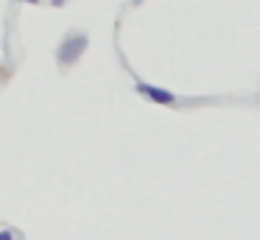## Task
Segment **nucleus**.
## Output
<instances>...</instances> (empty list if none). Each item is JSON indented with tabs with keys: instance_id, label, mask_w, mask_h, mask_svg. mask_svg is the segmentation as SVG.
<instances>
[{
	"instance_id": "nucleus-4",
	"label": "nucleus",
	"mask_w": 260,
	"mask_h": 240,
	"mask_svg": "<svg viewBox=\"0 0 260 240\" xmlns=\"http://www.w3.org/2000/svg\"><path fill=\"white\" fill-rule=\"evenodd\" d=\"M28 3H37V0H28Z\"/></svg>"
},
{
	"instance_id": "nucleus-1",
	"label": "nucleus",
	"mask_w": 260,
	"mask_h": 240,
	"mask_svg": "<svg viewBox=\"0 0 260 240\" xmlns=\"http://www.w3.org/2000/svg\"><path fill=\"white\" fill-rule=\"evenodd\" d=\"M87 48V37L84 33H68L64 37V42L59 45V64H73V61H79V56L84 53Z\"/></svg>"
},
{
	"instance_id": "nucleus-3",
	"label": "nucleus",
	"mask_w": 260,
	"mask_h": 240,
	"mask_svg": "<svg viewBox=\"0 0 260 240\" xmlns=\"http://www.w3.org/2000/svg\"><path fill=\"white\" fill-rule=\"evenodd\" d=\"M0 240H14V237H12V232H0Z\"/></svg>"
},
{
	"instance_id": "nucleus-2",
	"label": "nucleus",
	"mask_w": 260,
	"mask_h": 240,
	"mask_svg": "<svg viewBox=\"0 0 260 240\" xmlns=\"http://www.w3.org/2000/svg\"><path fill=\"white\" fill-rule=\"evenodd\" d=\"M137 92L140 95H148V98L154 100V104H174V95L168 92V89H157V87H148V84H137Z\"/></svg>"
}]
</instances>
